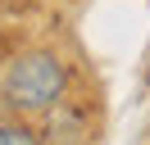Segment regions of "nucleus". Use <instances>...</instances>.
I'll list each match as a JSON object with an SVG mask.
<instances>
[{
	"instance_id": "1",
	"label": "nucleus",
	"mask_w": 150,
	"mask_h": 145,
	"mask_svg": "<svg viewBox=\"0 0 150 145\" xmlns=\"http://www.w3.org/2000/svg\"><path fill=\"white\" fill-rule=\"evenodd\" d=\"M64 86H68L64 59L50 50H32L23 59H14L5 72V104L18 113H41V109L64 100Z\"/></svg>"
},
{
	"instance_id": "2",
	"label": "nucleus",
	"mask_w": 150,
	"mask_h": 145,
	"mask_svg": "<svg viewBox=\"0 0 150 145\" xmlns=\"http://www.w3.org/2000/svg\"><path fill=\"white\" fill-rule=\"evenodd\" d=\"M0 145H41V141L28 132V127H14V122H5V127H0Z\"/></svg>"
}]
</instances>
